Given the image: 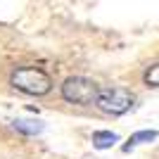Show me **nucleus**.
I'll return each instance as SVG.
<instances>
[{
  "label": "nucleus",
  "mask_w": 159,
  "mask_h": 159,
  "mask_svg": "<svg viewBox=\"0 0 159 159\" xmlns=\"http://www.w3.org/2000/svg\"><path fill=\"white\" fill-rule=\"evenodd\" d=\"M12 86L17 88V90H21V93H26V95L40 98V95L50 93L52 79H50L43 69H38V66H19V69L12 74Z\"/></svg>",
  "instance_id": "1"
},
{
  "label": "nucleus",
  "mask_w": 159,
  "mask_h": 159,
  "mask_svg": "<svg viewBox=\"0 0 159 159\" xmlns=\"http://www.w3.org/2000/svg\"><path fill=\"white\" fill-rule=\"evenodd\" d=\"M116 140H119V135L112 133V131H95L93 133V145L98 147V150H107V147H112Z\"/></svg>",
  "instance_id": "4"
},
{
  "label": "nucleus",
  "mask_w": 159,
  "mask_h": 159,
  "mask_svg": "<svg viewBox=\"0 0 159 159\" xmlns=\"http://www.w3.org/2000/svg\"><path fill=\"white\" fill-rule=\"evenodd\" d=\"M14 128L21 131V133L33 135V133H40V131H43V124H33V121H14Z\"/></svg>",
  "instance_id": "6"
},
{
  "label": "nucleus",
  "mask_w": 159,
  "mask_h": 159,
  "mask_svg": "<svg viewBox=\"0 0 159 159\" xmlns=\"http://www.w3.org/2000/svg\"><path fill=\"white\" fill-rule=\"evenodd\" d=\"M145 83H147V86L159 88V62H157L154 66H150V69H147V74H145Z\"/></svg>",
  "instance_id": "7"
},
{
  "label": "nucleus",
  "mask_w": 159,
  "mask_h": 159,
  "mask_svg": "<svg viewBox=\"0 0 159 159\" xmlns=\"http://www.w3.org/2000/svg\"><path fill=\"white\" fill-rule=\"evenodd\" d=\"M157 138V131H138V133H133L131 138H128V143L124 145V150H131V147H135V145H140V143H150V140H154Z\"/></svg>",
  "instance_id": "5"
},
{
  "label": "nucleus",
  "mask_w": 159,
  "mask_h": 159,
  "mask_svg": "<svg viewBox=\"0 0 159 159\" xmlns=\"http://www.w3.org/2000/svg\"><path fill=\"white\" fill-rule=\"evenodd\" d=\"M62 98L71 105H98L100 86L83 76H71L62 83Z\"/></svg>",
  "instance_id": "2"
},
{
  "label": "nucleus",
  "mask_w": 159,
  "mask_h": 159,
  "mask_svg": "<svg viewBox=\"0 0 159 159\" xmlns=\"http://www.w3.org/2000/svg\"><path fill=\"white\" fill-rule=\"evenodd\" d=\"M133 93L126 88H105L100 90L98 98V107L107 114H124L133 107Z\"/></svg>",
  "instance_id": "3"
}]
</instances>
